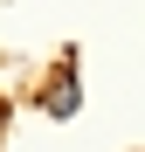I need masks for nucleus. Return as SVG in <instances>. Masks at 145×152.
<instances>
[{
    "instance_id": "f257e3e1",
    "label": "nucleus",
    "mask_w": 145,
    "mask_h": 152,
    "mask_svg": "<svg viewBox=\"0 0 145 152\" xmlns=\"http://www.w3.org/2000/svg\"><path fill=\"white\" fill-rule=\"evenodd\" d=\"M48 111L55 118H76V76H69V62L55 69V83H48Z\"/></svg>"
}]
</instances>
